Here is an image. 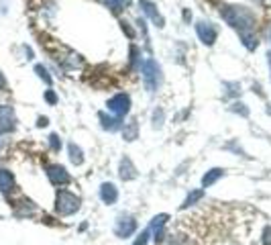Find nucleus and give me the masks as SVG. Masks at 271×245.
Wrapping results in <instances>:
<instances>
[{
    "instance_id": "f257e3e1",
    "label": "nucleus",
    "mask_w": 271,
    "mask_h": 245,
    "mask_svg": "<svg viewBox=\"0 0 271 245\" xmlns=\"http://www.w3.org/2000/svg\"><path fill=\"white\" fill-rule=\"evenodd\" d=\"M222 19H224L230 27L239 29L241 35L251 33V31H253V25H255V19H253L251 11L245 9V7H226V9L222 11Z\"/></svg>"
},
{
    "instance_id": "f03ea898",
    "label": "nucleus",
    "mask_w": 271,
    "mask_h": 245,
    "mask_svg": "<svg viewBox=\"0 0 271 245\" xmlns=\"http://www.w3.org/2000/svg\"><path fill=\"white\" fill-rule=\"evenodd\" d=\"M80 204H82L80 196H76V194H72L67 190H57V194H55V210L59 215L70 217V215L80 210Z\"/></svg>"
},
{
    "instance_id": "7ed1b4c3",
    "label": "nucleus",
    "mask_w": 271,
    "mask_h": 245,
    "mask_svg": "<svg viewBox=\"0 0 271 245\" xmlns=\"http://www.w3.org/2000/svg\"><path fill=\"white\" fill-rule=\"evenodd\" d=\"M141 74H143V80H145V86L149 92L157 90V86L161 84V70L159 66L153 62V59H147L141 68Z\"/></svg>"
},
{
    "instance_id": "20e7f679",
    "label": "nucleus",
    "mask_w": 271,
    "mask_h": 245,
    "mask_svg": "<svg viewBox=\"0 0 271 245\" xmlns=\"http://www.w3.org/2000/svg\"><path fill=\"white\" fill-rule=\"evenodd\" d=\"M134 231H137V221L128 215H120L116 219V225H114V235L116 237H130Z\"/></svg>"
},
{
    "instance_id": "39448f33",
    "label": "nucleus",
    "mask_w": 271,
    "mask_h": 245,
    "mask_svg": "<svg viewBox=\"0 0 271 245\" xmlns=\"http://www.w3.org/2000/svg\"><path fill=\"white\" fill-rule=\"evenodd\" d=\"M108 110L112 112V114H116V118L118 116H124L128 110H130V98L126 96V94H116V96H112L110 100H108Z\"/></svg>"
},
{
    "instance_id": "423d86ee",
    "label": "nucleus",
    "mask_w": 271,
    "mask_h": 245,
    "mask_svg": "<svg viewBox=\"0 0 271 245\" xmlns=\"http://www.w3.org/2000/svg\"><path fill=\"white\" fill-rule=\"evenodd\" d=\"M15 129V110L13 106H0V133H9Z\"/></svg>"
},
{
    "instance_id": "0eeeda50",
    "label": "nucleus",
    "mask_w": 271,
    "mask_h": 245,
    "mask_svg": "<svg viewBox=\"0 0 271 245\" xmlns=\"http://www.w3.org/2000/svg\"><path fill=\"white\" fill-rule=\"evenodd\" d=\"M196 33H198L200 41L206 43V45H212V43L216 41V29H214V25L208 23V21H200V23L196 25Z\"/></svg>"
},
{
    "instance_id": "6e6552de",
    "label": "nucleus",
    "mask_w": 271,
    "mask_h": 245,
    "mask_svg": "<svg viewBox=\"0 0 271 245\" xmlns=\"http://www.w3.org/2000/svg\"><path fill=\"white\" fill-rule=\"evenodd\" d=\"M47 178H49V182L51 184H55V186H63V184H67L72 178H70V174L65 172V168L63 166H49L47 168Z\"/></svg>"
},
{
    "instance_id": "1a4fd4ad",
    "label": "nucleus",
    "mask_w": 271,
    "mask_h": 245,
    "mask_svg": "<svg viewBox=\"0 0 271 245\" xmlns=\"http://www.w3.org/2000/svg\"><path fill=\"white\" fill-rule=\"evenodd\" d=\"M118 176H120V180H134L137 178V168L132 166V162L128 160V158H122L120 160V168H118Z\"/></svg>"
},
{
    "instance_id": "9d476101",
    "label": "nucleus",
    "mask_w": 271,
    "mask_h": 245,
    "mask_svg": "<svg viewBox=\"0 0 271 245\" xmlns=\"http://www.w3.org/2000/svg\"><path fill=\"white\" fill-rule=\"evenodd\" d=\"M141 9H143V13L157 25V27H163L165 25V21H163V17L157 13V9H155V5L153 3H149V0H141Z\"/></svg>"
},
{
    "instance_id": "9b49d317",
    "label": "nucleus",
    "mask_w": 271,
    "mask_h": 245,
    "mask_svg": "<svg viewBox=\"0 0 271 245\" xmlns=\"http://www.w3.org/2000/svg\"><path fill=\"white\" fill-rule=\"evenodd\" d=\"M100 198H102L104 204H114L116 198H118V190H116V186L110 184V182H104V184L100 186Z\"/></svg>"
},
{
    "instance_id": "f8f14e48",
    "label": "nucleus",
    "mask_w": 271,
    "mask_h": 245,
    "mask_svg": "<svg viewBox=\"0 0 271 245\" xmlns=\"http://www.w3.org/2000/svg\"><path fill=\"white\" fill-rule=\"evenodd\" d=\"M167 219H170L167 215H157V217L151 221V227H149V231L155 235V237H153V239H155V243L163 239V227H165Z\"/></svg>"
},
{
    "instance_id": "ddd939ff",
    "label": "nucleus",
    "mask_w": 271,
    "mask_h": 245,
    "mask_svg": "<svg viewBox=\"0 0 271 245\" xmlns=\"http://www.w3.org/2000/svg\"><path fill=\"white\" fill-rule=\"evenodd\" d=\"M122 137L124 141H134L139 137V125H137V120H128L124 129H122Z\"/></svg>"
},
{
    "instance_id": "4468645a",
    "label": "nucleus",
    "mask_w": 271,
    "mask_h": 245,
    "mask_svg": "<svg viewBox=\"0 0 271 245\" xmlns=\"http://www.w3.org/2000/svg\"><path fill=\"white\" fill-rule=\"evenodd\" d=\"M224 176V170H220V168H214V170H210V172H206L204 174V178H202V186L204 188H208V186H212L218 178H222Z\"/></svg>"
},
{
    "instance_id": "2eb2a0df",
    "label": "nucleus",
    "mask_w": 271,
    "mask_h": 245,
    "mask_svg": "<svg viewBox=\"0 0 271 245\" xmlns=\"http://www.w3.org/2000/svg\"><path fill=\"white\" fill-rule=\"evenodd\" d=\"M70 162L74 164V166H82L84 164V154H82V149H80V145H76V143H70Z\"/></svg>"
},
{
    "instance_id": "dca6fc26",
    "label": "nucleus",
    "mask_w": 271,
    "mask_h": 245,
    "mask_svg": "<svg viewBox=\"0 0 271 245\" xmlns=\"http://www.w3.org/2000/svg\"><path fill=\"white\" fill-rule=\"evenodd\" d=\"M13 184H15L13 174H11V172H7V170H0V188H3L5 192H9V190L13 188Z\"/></svg>"
},
{
    "instance_id": "f3484780",
    "label": "nucleus",
    "mask_w": 271,
    "mask_h": 245,
    "mask_svg": "<svg viewBox=\"0 0 271 245\" xmlns=\"http://www.w3.org/2000/svg\"><path fill=\"white\" fill-rule=\"evenodd\" d=\"M204 198V190H194V192H190L188 196H186V200H184V204H182V208H188V206H194L198 200H202Z\"/></svg>"
},
{
    "instance_id": "a211bd4d",
    "label": "nucleus",
    "mask_w": 271,
    "mask_h": 245,
    "mask_svg": "<svg viewBox=\"0 0 271 245\" xmlns=\"http://www.w3.org/2000/svg\"><path fill=\"white\" fill-rule=\"evenodd\" d=\"M100 120H102V127L108 129V131H116L118 125H120V120H118V118H108L104 112H100Z\"/></svg>"
},
{
    "instance_id": "6ab92c4d",
    "label": "nucleus",
    "mask_w": 271,
    "mask_h": 245,
    "mask_svg": "<svg viewBox=\"0 0 271 245\" xmlns=\"http://www.w3.org/2000/svg\"><path fill=\"white\" fill-rule=\"evenodd\" d=\"M104 3H106L114 13H118V11H122V9L128 5V0H104Z\"/></svg>"
},
{
    "instance_id": "aec40b11",
    "label": "nucleus",
    "mask_w": 271,
    "mask_h": 245,
    "mask_svg": "<svg viewBox=\"0 0 271 245\" xmlns=\"http://www.w3.org/2000/svg\"><path fill=\"white\" fill-rule=\"evenodd\" d=\"M149 235H151V231L149 229H145L137 239H134V243L132 245H147V241H149Z\"/></svg>"
},
{
    "instance_id": "412c9836",
    "label": "nucleus",
    "mask_w": 271,
    "mask_h": 245,
    "mask_svg": "<svg viewBox=\"0 0 271 245\" xmlns=\"http://www.w3.org/2000/svg\"><path fill=\"white\" fill-rule=\"evenodd\" d=\"M35 72L39 74V78H43L47 84H51V78H49V74H47V70L43 66H35Z\"/></svg>"
},
{
    "instance_id": "4be33fe9",
    "label": "nucleus",
    "mask_w": 271,
    "mask_h": 245,
    "mask_svg": "<svg viewBox=\"0 0 271 245\" xmlns=\"http://www.w3.org/2000/svg\"><path fill=\"white\" fill-rule=\"evenodd\" d=\"M161 122H163V110H155L153 112V125L161 127Z\"/></svg>"
},
{
    "instance_id": "5701e85b",
    "label": "nucleus",
    "mask_w": 271,
    "mask_h": 245,
    "mask_svg": "<svg viewBox=\"0 0 271 245\" xmlns=\"http://www.w3.org/2000/svg\"><path fill=\"white\" fill-rule=\"evenodd\" d=\"M49 143H51V147H53L55 151L61 147V141H59V137H57V135H51V137H49Z\"/></svg>"
},
{
    "instance_id": "b1692460",
    "label": "nucleus",
    "mask_w": 271,
    "mask_h": 245,
    "mask_svg": "<svg viewBox=\"0 0 271 245\" xmlns=\"http://www.w3.org/2000/svg\"><path fill=\"white\" fill-rule=\"evenodd\" d=\"M263 245H271V227L263 231Z\"/></svg>"
},
{
    "instance_id": "393cba45",
    "label": "nucleus",
    "mask_w": 271,
    "mask_h": 245,
    "mask_svg": "<svg viewBox=\"0 0 271 245\" xmlns=\"http://www.w3.org/2000/svg\"><path fill=\"white\" fill-rule=\"evenodd\" d=\"M232 110H236V112H241V114H249V110L245 108V104H232Z\"/></svg>"
},
{
    "instance_id": "a878e982",
    "label": "nucleus",
    "mask_w": 271,
    "mask_h": 245,
    "mask_svg": "<svg viewBox=\"0 0 271 245\" xmlns=\"http://www.w3.org/2000/svg\"><path fill=\"white\" fill-rule=\"evenodd\" d=\"M45 98H47V102H51V104H53V102H55V100H57V96H55V94H53V92H51V90H49V92H47V94H45Z\"/></svg>"
},
{
    "instance_id": "bb28decb",
    "label": "nucleus",
    "mask_w": 271,
    "mask_h": 245,
    "mask_svg": "<svg viewBox=\"0 0 271 245\" xmlns=\"http://www.w3.org/2000/svg\"><path fill=\"white\" fill-rule=\"evenodd\" d=\"M37 125H39V127H45V125H47V118H45V116H41V118H39V122H37Z\"/></svg>"
},
{
    "instance_id": "cd10ccee",
    "label": "nucleus",
    "mask_w": 271,
    "mask_h": 245,
    "mask_svg": "<svg viewBox=\"0 0 271 245\" xmlns=\"http://www.w3.org/2000/svg\"><path fill=\"white\" fill-rule=\"evenodd\" d=\"M3 86H5V76L0 74V88H3Z\"/></svg>"
},
{
    "instance_id": "c85d7f7f",
    "label": "nucleus",
    "mask_w": 271,
    "mask_h": 245,
    "mask_svg": "<svg viewBox=\"0 0 271 245\" xmlns=\"http://www.w3.org/2000/svg\"><path fill=\"white\" fill-rule=\"evenodd\" d=\"M267 112H269V114H271V106H269V108H267Z\"/></svg>"
},
{
    "instance_id": "c756f323",
    "label": "nucleus",
    "mask_w": 271,
    "mask_h": 245,
    "mask_svg": "<svg viewBox=\"0 0 271 245\" xmlns=\"http://www.w3.org/2000/svg\"><path fill=\"white\" fill-rule=\"evenodd\" d=\"M269 66H271V53H269Z\"/></svg>"
}]
</instances>
